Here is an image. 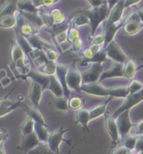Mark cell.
Returning a JSON list of instances; mask_svg holds the SVG:
<instances>
[{"instance_id": "55", "label": "cell", "mask_w": 143, "mask_h": 154, "mask_svg": "<svg viewBox=\"0 0 143 154\" xmlns=\"http://www.w3.org/2000/svg\"><path fill=\"white\" fill-rule=\"evenodd\" d=\"M126 154H136V152H131V151H128Z\"/></svg>"}, {"instance_id": "15", "label": "cell", "mask_w": 143, "mask_h": 154, "mask_svg": "<svg viewBox=\"0 0 143 154\" xmlns=\"http://www.w3.org/2000/svg\"><path fill=\"white\" fill-rule=\"evenodd\" d=\"M68 70V67L67 65L63 64V63H57V71H56V76L57 77L59 82H61L64 92H65V97H67L68 98H70V94H71V90L69 89V87L67 86V74Z\"/></svg>"}, {"instance_id": "9", "label": "cell", "mask_w": 143, "mask_h": 154, "mask_svg": "<svg viewBox=\"0 0 143 154\" xmlns=\"http://www.w3.org/2000/svg\"><path fill=\"white\" fill-rule=\"evenodd\" d=\"M117 126L119 130V134L121 139L130 134L132 127H135V124L132 123L130 117V110H126L121 113L116 119Z\"/></svg>"}, {"instance_id": "24", "label": "cell", "mask_w": 143, "mask_h": 154, "mask_svg": "<svg viewBox=\"0 0 143 154\" xmlns=\"http://www.w3.org/2000/svg\"><path fill=\"white\" fill-rule=\"evenodd\" d=\"M143 29V23L142 21H126L125 20V25L123 30L126 35L135 36Z\"/></svg>"}, {"instance_id": "28", "label": "cell", "mask_w": 143, "mask_h": 154, "mask_svg": "<svg viewBox=\"0 0 143 154\" xmlns=\"http://www.w3.org/2000/svg\"><path fill=\"white\" fill-rule=\"evenodd\" d=\"M49 14L52 21H53L54 26L62 25V24H64L67 21V19L65 14L63 13V10H61L58 8H53L52 9H51Z\"/></svg>"}, {"instance_id": "1", "label": "cell", "mask_w": 143, "mask_h": 154, "mask_svg": "<svg viewBox=\"0 0 143 154\" xmlns=\"http://www.w3.org/2000/svg\"><path fill=\"white\" fill-rule=\"evenodd\" d=\"M81 91L89 95L96 97H109L113 98H125L129 95L127 86H117L107 88L100 82L83 84L81 86Z\"/></svg>"}, {"instance_id": "50", "label": "cell", "mask_w": 143, "mask_h": 154, "mask_svg": "<svg viewBox=\"0 0 143 154\" xmlns=\"http://www.w3.org/2000/svg\"><path fill=\"white\" fill-rule=\"evenodd\" d=\"M90 49L92 50L93 52H94V54H97V53H98L100 50L102 49V48H104L101 45H98V44H95V43H91V45L89 46Z\"/></svg>"}, {"instance_id": "33", "label": "cell", "mask_w": 143, "mask_h": 154, "mask_svg": "<svg viewBox=\"0 0 143 154\" xmlns=\"http://www.w3.org/2000/svg\"><path fill=\"white\" fill-rule=\"evenodd\" d=\"M57 62H53V61L49 60L37 69L47 75H55L56 71H57Z\"/></svg>"}, {"instance_id": "25", "label": "cell", "mask_w": 143, "mask_h": 154, "mask_svg": "<svg viewBox=\"0 0 143 154\" xmlns=\"http://www.w3.org/2000/svg\"><path fill=\"white\" fill-rule=\"evenodd\" d=\"M139 69H141V67L137 68L136 63L132 58H129L124 63V73L126 79L133 80Z\"/></svg>"}, {"instance_id": "3", "label": "cell", "mask_w": 143, "mask_h": 154, "mask_svg": "<svg viewBox=\"0 0 143 154\" xmlns=\"http://www.w3.org/2000/svg\"><path fill=\"white\" fill-rule=\"evenodd\" d=\"M67 83L70 90L81 93V86H83L82 73L77 65V61H73L68 67L67 74Z\"/></svg>"}, {"instance_id": "52", "label": "cell", "mask_w": 143, "mask_h": 154, "mask_svg": "<svg viewBox=\"0 0 143 154\" xmlns=\"http://www.w3.org/2000/svg\"><path fill=\"white\" fill-rule=\"evenodd\" d=\"M120 1H121V0H106V3H107L109 9L111 10V9L120 2Z\"/></svg>"}, {"instance_id": "43", "label": "cell", "mask_w": 143, "mask_h": 154, "mask_svg": "<svg viewBox=\"0 0 143 154\" xmlns=\"http://www.w3.org/2000/svg\"><path fill=\"white\" fill-rule=\"evenodd\" d=\"M90 39L92 43H95V44H98L101 45L102 47H104V43H105V36L104 34H95L94 36H90Z\"/></svg>"}, {"instance_id": "8", "label": "cell", "mask_w": 143, "mask_h": 154, "mask_svg": "<svg viewBox=\"0 0 143 154\" xmlns=\"http://www.w3.org/2000/svg\"><path fill=\"white\" fill-rule=\"evenodd\" d=\"M104 71V65L102 63H92L91 67L88 70L82 73L83 85L99 82V79Z\"/></svg>"}, {"instance_id": "32", "label": "cell", "mask_w": 143, "mask_h": 154, "mask_svg": "<svg viewBox=\"0 0 143 154\" xmlns=\"http://www.w3.org/2000/svg\"><path fill=\"white\" fill-rule=\"evenodd\" d=\"M18 9L21 12L28 13H38L40 10L33 5L31 0H19L18 3Z\"/></svg>"}, {"instance_id": "7", "label": "cell", "mask_w": 143, "mask_h": 154, "mask_svg": "<svg viewBox=\"0 0 143 154\" xmlns=\"http://www.w3.org/2000/svg\"><path fill=\"white\" fill-rule=\"evenodd\" d=\"M104 49L107 53L109 59H111L114 62L124 64L127 61V59H129V57L123 51L121 46L119 45L115 40L112 41L110 43H109L106 46V48H104Z\"/></svg>"}, {"instance_id": "42", "label": "cell", "mask_w": 143, "mask_h": 154, "mask_svg": "<svg viewBox=\"0 0 143 154\" xmlns=\"http://www.w3.org/2000/svg\"><path fill=\"white\" fill-rule=\"evenodd\" d=\"M45 52V54L46 58L48 59L50 61H53V62H57V60L58 59L59 54L57 53V50L51 49V48H46V49L43 50Z\"/></svg>"}, {"instance_id": "6", "label": "cell", "mask_w": 143, "mask_h": 154, "mask_svg": "<svg viewBox=\"0 0 143 154\" xmlns=\"http://www.w3.org/2000/svg\"><path fill=\"white\" fill-rule=\"evenodd\" d=\"M104 124H105L106 131L111 138V147L115 148L119 146L118 144H119V140H120V137H121L120 134H119L118 126H117L116 119L113 117V115H111L108 112L104 113Z\"/></svg>"}, {"instance_id": "19", "label": "cell", "mask_w": 143, "mask_h": 154, "mask_svg": "<svg viewBox=\"0 0 143 154\" xmlns=\"http://www.w3.org/2000/svg\"><path fill=\"white\" fill-rule=\"evenodd\" d=\"M69 21L71 23V26L74 27H81V26H90V21L89 18L80 12L79 9L73 11L72 14V17L69 19Z\"/></svg>"}, {"instance_id": "47", "label": "cell", "mask_w": 143, "mask_h": 154, "mask_svg": "<svg viewBox=\"0 0 143 154\" xmlns=\"http://www.w3.org/2000/svg\"><path fill=\"white\" fill-rule=\"evenodd\" d=\"M128 152V150L125 148L123 146H118L116 147H115L114 150L112 151L111 154H126Z\"/></svg>"}, {"instance_id": "36", "label": "cell", "mask_w": 143, "mask_h": 154, "mask_svg": "<svg viewBox=\"0 0 143 154\" xmlns=\"http://www.w3.org/2000/svg\"><path fill=\"white\" fill-rule=\"evenodd\" d=\"M72 150L68 152V154L71 153ZM25 153L26 154H57L55 153L54 152H52L51 150L50 149V147L46 143H40L38 146H36V148H34L33 150L31 151H27Z\"/></svg>"}, {"instance_id": "54", "label": "cell", "mask_w": 143, "mask_h": 154, "mask_svg": "<svg viewBox=\"0 0 143 154\" xmlns=\"http://www.w3.org/2000/svg\"><path fill=\"white\" fill-rule=\"evenodd\" d=\"M0 154H7V152H6V149H5L4 144L0 146Z\"/></svg>"}, {"instance_id": "26", "label": "cell", "mask_w": 143, "mask_h": 154, "mask_svg": "<svg viewBox=\"0 0 143 154\" xmlns=\"http://www.w3.org/2000/svg\"><path fill=\"white\" fill-rule=\"evenodd\" d=\"M113 99V97H109L108 99H106L103 103H101L100 105H98L97 107H95L94 109H92L89 110L90 114V120H94L95 119L99 118L100 116L104 115V113L107 112V107L108 104L110 103V101Z\"/></svg>"}, {"instance_id": "49", "label": "cell", "mask_w": 143, "mask_h": 154, "mask_svg": "<svg viewBox=\"0 0 143 154\" xmlns=\"http://www.w3.org/2000/svg\"><path fill=\"white\" fill-rule=\"evenodd\" d=\"M134 152H143V136L139 137L138 141H137V144H136V149H135Z\"/></svg>"}, {"instance_id": "53", "label": "cell", "mask_w": 143, "mask_h": 154, "mask_svg": "<svg viewBox=\"0 0 143 154\" xmlns=\"http://www.w3.org/2000/svg\"><path fill=\"white\" fill-rule=\"evenodd\" d=\"M135 10H136V13L138 14L141 21L143 23V8H142V7H136V9H135Z\"/></svg>"}, {"instance_id": "23", "label": "cell", "mask_w": 143, "mask_h": 154, "mask_svg": "<svg viewBox=\"0 0 143 154\" xmlns=\"http://www.w3.org/2000/svg\"><path fill=\"white\" fill-rule=\"evenodd\" d=\"M47 90L51 91L56 97H60L65 96L64 89H63L61 82H59V80L57 79V77L56 76V75H51L50 84L47 87Z\"/></svg>"}, {"instance_id": "11", "label": "cell", "mask_w": 143, "mask_h": 154, "mask_svg": "<svg viewBox=\"0 0 143 154\" xmlns=\"http://www.w3.org/2000/svg\"><path fill=\"white\" fill-rule=\"evenodd\" d=\"M9 94L5 97L0 99V119L4 118L8 114L13 112L15 109L19 108H24L25 103H24L21 101H12L9 98Z\"/></svg>"}, {"instance_id": "12", "label": "cell", "mask_w": 143, "mask_h": 154, "mask_svg": "<svg viewBox=\"0 0 143 154\" xmlns=\"http://www.w3.org/2000/svg\"><path fill=\"white\" fill-rule=\"evenodd\" d=\"M40 143H42V142L38 138L36 132H33L30 135L22 136L20 145L17 147V149L25 152L27 151H31V150L36 148V146H38Z\"/></svg>"}, {"instance_id": "20", "label": "cell", "mask_w": 143, "mask_h": 154, "mask_svg": "<svg viewBox=\"0 0 143 154\" xmlns=\"http://www.w3.org/2000/svg\"><path fill=\"white\" fill-rule=\"evenodd\" d=\"M23 109H24L25 113L27 114V116L33 119L36 123H40L42 125H47V123L45 121L43 114L40 113V111L38 108H36L34 106H29V105L25 104Z\"/></svg>"}, {"instance_id": "18", "label": "cell", "mask_w": 143, "mask_h": 154, "mask_svg": "<svg viewBox=\"0 0 143 154\" xmlns=\"http://www.w3.org/2000/svg\"><path fill=\"white\" fill-rule=\"evenodd\" d=\"M19 0H5L0 7V19L7 15H14L19 11L18 3Z\"/></svg>"}, {"instance_id": "34", "label": "cell", "mask_w": 143, "mask_h": 154, "mask_svg": "<svg viewBox=\"0 0 143 154\" xmlns=\"http://www.w3.org/2000/svg\"><path fill=\"white\" fill-rule=\"evenodd\" d=\"M35 125H36L35 120L31 117L27 116L26 119L25 120V122L23 123V125L20 127L22 136H27L35 132Z\"/></svg>"}, {"instance_id": "48", "label": "cell", "mask_w": 143, "mask_h": 154, "mask_svg": "<svg viewBox=\"0 0 143 154\" xmlns=\"http://www.w3.org/2000/svg\"><path fill=\"white\" fill-rule=\"evenodd\" d=\"M142 0H125V9H129L132 6H136Z\"/></svg>"}, {"instance_id": "40", "label": "cell", "mask_w": 143, "mask_h": 154, "mask_svg": "<svg viewBox=\"0 0 143 154\" xmlns=\"http://www.w3.org/2000/svg\"><path fill=\"white\" fill-rule=\"evenodd\" d=\"M40 14L41 16V18L43 20V22L45 24V28H52L54 26V23L52 21V20L50 16L49 12H46L45 10H42L40 9Z\"/></svg>"}, {"instance_id": "16", "label": "cell", "mask_w": 143, "mask_h": 154, "mask_svg": "<svg viewBox=\"0 0 143 154\" xmlns=\"http://www.w3.org/2000/svg\"><path fill=\"white\" fill-rule=\"evenodd\" d=\"M26 38L35 49L45 50L46 48H51V49L57 50V48L55 44L45 40L44 38H42L39 35L29 36V37H26Z\"/></svg>"}, {"instance_id": "31", "label": "cell", "mask_w": 143, "mask_h": 154, "mask_svg": "<svg viewBox=\"0 0 143 154\" xmlns=\"http://www.w3.org/2000/svg\"><path fill=\"white\" fill-rule=\"evenodd\" d=\"M108 60H109V58L107 56V53H106L104 48H102L98 53L95 54L92 59H90L87 62H85L83 64H82V66H86L88 63H104V62H107Z\"/></svg>"}, {"instance_id": "37", "label": "cell", "mask_w": 143, "mask_h": 154, "mask_svg": "<svg viewBox=\"0 0 143 154\" xmlns=\"http://www.w3.org/2000/svg\"><path fill=\"white\" fill-rule=\"evenodd\" d=\"M85 103V100L78 97H73L69 98V109L70 110L77 111L83 109V106Z\"/></svg>"}, {"instance_id": "35", "label": "cell", "mask_w": 143, "mask_h": 154, "mask_svg": "<svg viewBox=\"0 0 143 154\" xmlns=\"http://www.w3.org/2000/svg\"><path fill=\"white\" fill-rule=\"evenodd\" d=\"M54 105L56 107V109H58L60 111H63V112H67L69 109V98L63 96V97H55L54 99Z\"/></svg>"}, {"instance_id": "57", "label": "cell", "mask_w": 143, "mask_h": 154, "mask_svg": "<svg viewBox=\"0 0 143 154\" xmlns=\"http://www.w3.org/2000/svg\"><path fill=\"white\" fill-rule=\"evenodd\" d=\"M99 1H106V0H99Z\"/></svg>"}, {"instance_id": "45", "label": "cell", "mask_w": 143, "mask_h": 154, "mask_svg": "<svg viewBox=\"0 0 143 154\" xmlns=\"http://www.w3.org/2000/svg\"><path fill=\"white\" fill-rule=\"evenodd\" d=\"M136 135L138 136H143V119L140 120L136 124H135Z\"/></svg>"}, {"instance_id": "10", "label": "cell", "mask_w": 143, "mask_h": 154, "mask_svg": "<svg viewBox=\"0 0 143 154\" xmlns=\"http://www.w3.org/2000/svg\"><path fill=\"white\" fill-rule=\"evenodd\" d=\"M125 9V0H121L110 10V13H109V17L106 20V21L104 23V27H108V26H110L114 25V24H116V23L122 21L124 20L123 14H124Z\"/></svg>"}, {"instance_id": "2", "label": "cell", "mask_w": 143, "mask_h": 154, "mask_svg": "<svg viewBox=\"0 0 143 154\" xmlns=\"http://www.w3.org/2000/svg\"><path fill=\"white\" fill-rule=\"evenodd\" d=\"M79 10L89 20L90 27H91L90 36L95 35L98 26L106 21L110 13V9H109L107 3L95 8L89 7L87 9H80Z\"/></svg>"}, {"instance_id": "29", "label": "cell", "mask_w": 143, "mask_h": 154, "mask_svg": "<svg viewBox=\"0 0 143 154\" xmlns=\"http://www.w3.org/2000/svg\"><path fill=\"white\" fill-rule=\"evenodd\" d=\"M35 132L36 133L38 138L40 139L41 142H43V143L47 142L50 134H51L49 131H48L47 125H42V124H40V123H36V125H35Z\"/></svg>"}, {"instance_id": "30", "label": "cell", "mask_w": 143, "mask_h": 154, "mask_svg": "<svg viewBox=\"0 0 143 154\" xmlns=\"http://www.w3.org/2000/svg\"><path fill=\"white\" fill-rule=\"evenodd\" d=\"M140 136H135V135H127V136L124 137L122 140V146H125L126 149L128 151H131V152H134L136 149V146L137 144V141Z\"/></svg>"}, {"instance_id": "13", "label": "cell", "mask_w": 143, "mask_h": 154, "mask_svg": "<svg viewBox=\"0 0 143 154\" xmlns=\"http://www.w3.org/2000/svg\"><path fill=\"white\" fill-rule=\"evenodd\" d=\"M111 78H125L124 73V64L114 62L109 70L104 71L99 79V82H102Z\"/></svg>"}, {"instance_id": "46", "label": "cell", "mask_w": 143, "mask_h": 154, "mask_svg": "<svg viewBox=\"0 0 143 154\" xmlns=\"http://www.w3.org/2000/svg\"><path fill=\"white\" fill-rule=\"evenodd\" d=\"M60 0H43V8H52L53 6L58 4Z\"/></svg>"}, {"instance_id": "21", "label": "cell", "mask_w": 143, "mask_h": 154, "mask_svg": "<svg viewBox=\"0 0 143 154\" xmlns=\"http://www.w3.org/2000/svg\"><path fill=\"white\" fill-rule=\"evenodd\" d=\"M27 58V55L19 45L16 39L11 40V64H15L18 61Z\"/></svg>"}, {"instance_id": "14", "label": "cell", "mask_w": 143, "mask_h": 154, "mask_svg": "<svg viewBox=\"0 0 143 154\" xmlns=\"http://www.w3.org/2000/svg\"><path fill=\"white\" fill-rule=\"evenodd\" d=\"M44 91L45 90L43 89V87L40 84L37 83L36 82H34V81H31L29 97H30V99L34 107L39 109L40 101L42 99V94H43Z\"/></svg>"}, {"instance_id": "4", "label": "cell", "mask_w": 143, "mask_h": 154, "mask_svg": "<svg viewBox=\"0 0 143 154\" xmlns=\"http://www.w3.org/2000/svg\"><path fill=\"white\" fill-rule=\"evenodd\" d=\"M70 129H65L64 127L62 126L59 128L58 130L54 131L51 132L50 134L48 140L46 142V144L48 145L50 149L55 153L61 154L60 152V146L62 144V142H67L68 145H70L71 140H67L64 138V135L67 133Z\"/></svg>"}, {"instance_id": "38", "label": "cell", "mask_w": 143, "mask_h": 154, "mask_svg": "<svg viewBox=\"0 0 143 154\" xmlns=\"http://www.w3.org/2000/svg\"><path fill=\"white\" fill-rule=\"evenodd\" d=\"M142 89H143V83L141 82H139L137 80H131L130 82V84L127 86V90H128V93L131 94V93H135L136 91H141Z\"/></svg>"}, {"instance_id": "39", "label": "cell", "mask_w": 143, "mask_h": 154, "mask_svg": "<svg viewBox=\"0 0 143 154\" xmlns=\"http://www.w3.org/2000/svg\"><path fill=\"white\" fill-rule=\"evenodd\" d=\"M80 37V32L77 27L71 26L67 32V42L71 44L72 42Z\"/></svg>"}, {"instance_id": "58", "label": "cell", "mask_w": 143, "mask_h": 154, "mask_svg": "<svg viewBox=\"0 0 143 154\" xmlns=\"http://www.w3.org/2000/svg\"><path fill=\"white\" fill-rule=\"evenodd\" d=\"M142 61H143V58H142Z\"/></svg>"}, {"instance_id": "51", "label": "cell", "mask_w": 143, "mask_h": 154, "mask_svg": "<svg viewBox=\"0 0 143 154\" xmlns=\"http://www.w3.org/2000/svg\"><path fill=\"white\" fill-rule=\"evenodd\" d=\"M31 2L37 9L40 10L41 8H43V0H31Z\"/></svg>"}, {"instance_id": "22", "label": "cell", "mask_w": 143, "mask_h": 154, "mask_svg": "<svg viewBox=\"0 0 143 154\" xmlns=\"http://www.w3.org/2000/svg\"><path fill=\"white\" fill-rule=\"evenodd\" d=\"M90 121L91 120H90L89 110L86 109H81L76 111V121H75V123L80 124L87 132L90 131L89 127V123Z\"/></svg>"}, {"instance_id": "17", "label": "cell", "mask_w": 143, "mask_h": 154, "mask_svg": "<svg viewBox=\"0 0 143 154\" xmlns=\"http://www.w3.org/2000/svg\"><path fill=\"white\" fill-rule=\"evenodd\" d=\"M27 78L31 79V81H34V82L39 83L42 86L44 90H47V87H48L50 84L51 75H47L41 73L37 69L32 68L31 70L28 74Z\"/></svg>"}, {"instance_id": "44", "label": "cell", "mask_w": 143, "mask_h": 154, "mask_svg": "<svg viewBox=\"0 0 143 154\" xmlns=\"http://www.w3.org/2000/svg\"><path fill=\"white\" fill-rule=\"evenodd\" d=\"M9 132L7 131V130L5 129H2L0 130V146L4 144L5 141H7L9 139Z\"/></svg>"}, {"instance_id": "5", "label": "cell", "mask_w": 143, "mask_h": 154, "mask_svg": "<svg viewBox=\"0 0 143 154\" xmlns=\"http://www.w3.org/2000/svg\"><path fill=\"white\" fill-rule=\"evenodd\" d=\"M143 102V89L141 91H136L135 93L129 94L125 98L124 103L121 105V107H119L118 109L115 111V113H113V117L116 119L121 113L125 112L126 110H130L132 108H134L135 106L138 105L139 103Z\"/></svg>"}, {"instance_id": "41", "label": "cell", "mask_w": 143, "mask_h": 154, "mask_svg": "<svg viewBox=\"0 0 143 154\" xmlns=\"http://www.w3.org/2000/svg\"><path fill=\"white\" fill-rule=\"evenodd\" d=\"M83 42L81 39V37H79L72 42L70 49L72 52H74V53H80L83 50Z\"/></svg>"}, {"instance_id": "56", "label": "cell", "mask_w": 143, "mask_h": 154, "mask_svg": "<svg viewBox=\"0 0 143 154\" xmlns=\"http://www.w3.org/2000/svg\"><path fill=\"white\" fill-rule=\"evenodd\" d=\"M136 154H143V152H136Z\"/></svg>"}, {"instance_id": "27", "label": "cell", "mask_w": 143, "mask_h": 154, "mask_svg": "<svg viewBox=\"0 0 143 154\" xmlns=\"http://www.w3.org/2000/svg\"><path fill=\"white\" fill-rule=\"evenodd\" d=\"M17 24H18L17 14L14 15H7L0 19V29L3 30L15 29L17 27Z\"/></svg>"}]
</instances>
